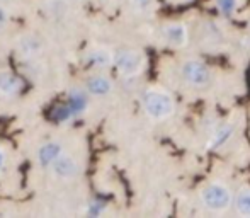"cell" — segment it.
Masks as SVG:
<instances>
[{
	"label": "cell",
	"mask_w": 250,
	"mask_h": 218,
	"mask_svg": "<svg viewBox=\"0 0 250 218\" xmlns=\"http://www.w3.org/2000/svg\"><path fill=\"white\" fill-rule=\"evenodd\" d=\"M140 108L150 121H167L175 114L177 103L167 89L150 86L140 94Z\"/></svg>",
	"instance_id": "6da1fadb"
},
{
	"label": "cell",
	"mask_w": 250,
	"mask_h": 218,
	"mask_svg": "<svg viewBox=\"0 0 250 218\" xmlns=\"http://www.w3.org/2000/svg\"><path fill=\"white\" fill-rule=\"evenodd\" d=\"M199 205L203 206L206 212L214 213V215H221L227 213L230 208H233V199L235 195L231 188L221 179H211L198 193Z\"/></svg>",
	"instance_id": "7a4b0ae2"
},
{
	"label": "cell",
	"mask_w": 250,
	"mask_h": 218,
	"mask_svg": "<svg viewBox=\"0 0 250 218\" xmlns=\"http://www.w3.org/2000/svg\"><path fill=\"white\" fill-rule=\"evenodd\" d=\"M89 99L90 94L85 90V87L72 89L68 92V97H66L65 103L58 104L55 108V111L51 114L53 121L58 123V125H66V123L83 116L87 112V109H89Z\"/></svg>",
	"instance_id": "3957f363"
},
{
	"label": "cell",
	"mask_w": 250,
	"mask_h": 218,
	"mask_svg": "<svg viewBox=\"0 0 250 218\" xmlns=\"http://www.w3.org/2000/svg\"><path fill=\"white\" fill-rule=\"evenodd\" d=\"M179 77L182 84L189 89L204 90L213 82V73L208 63L201 58H186L179 65Z\"/></svg>",
	"instance_id": "277c9868"
},
{
	"label": "cell",
	"mask_w": 250,
	"mask_h": 218,
	"mask_svg": "<svg viewBox=\"0 0 250 218\" xmlns=\"http://www.w3.org/2000/svg\"><path fill=\"white\" fill-rule=\"evenodd\" d=\"M114 68L123 79H136L146 68V56L135 48H121L114 51Z\"/></svg>",
	"instance_id": "5b68a950"
},
{
	"label": "cell",
	"mask_w": 250,
	"mask_h": 218,
	"mask_svg": "<svg viewBox=\"0 0 250 218\" xmlns=\"http://www.w3.org/2000/svg\"><path fill=\"white\" fill-rule=\"evenodd\" d=\"M160 36L167 46L174 48V50H182L191 41V31H189L188 24L182 21H168V22L162 24Z\"/></svg>",
	"instance_id": "8992f818"
},
{
	"label": "cell",
	"mask_w": 250,
	"mask_h": 218,
	"mask_svg": "<svg viewBox=\"0 0 250 218\" xmlns=\"http://www.w3.org/2000/svg\"><path fill=\"white\" fill-rule=\"evenodd\" d=\"M48 171L51 172V175L56 179V181L68 182V181H73V179L79 177L82 169H80L79 160H77L72 153L63 152Z\"/></svg>",
	"instance_id": "52a82bcc"
},
{
	"label": "cell",
	"mask_w": 250,
	"mask_h": 218,
	"mask_svg": "<svg viewBox=\"0 0 250 218\" xmlns=\"http://www.w3.org/2000/svg\"><path fill=\"white\" fill-rule=\"evenodd\" d=\"M235 133H237V126L231 121H223L216 123V125L211 128V131L208 133V150H223L225 147H228L231 143V140L235 138Z\"/></svg>",
	"instance_id": "ba28073f"
},
{
	"label": "cell",
	"mask_w": 250,
	"mask_h": 218,
	"mask_svg": "<svg viewBox=\"0 0 250 218\" xmlns=\"http://www.w3.org/2000/svg\"><path fill=\"white\" fill-rule=\"evenodd\" d=\"M83 63L92 70H107L114 66V51L107 46L94 44L83 51Z\"/></svg>",
	"instance_id": "9c48e42d"
},
{
	"label": "cell",
	"mask_w": 250,
	"mask_h": 218,
	"mask_svg": "<svg viewBox=\"0 0 250 218\" xmlns=\"http://www.w3.org/2000/svg\"><path fill=\"white\" fill-rule=\"evenodd\" d=\"M83 87L90 97H107L114 90V80L105 73V70H96L85 79Z\"/></svg>",
	"instance_id": "30bf717a"
},
{
	"label": "cell",
	"mask_w": 250,
	"mask_h": 218,
	"mask_svg": "<svg viewBox=\"0 0 250 218\" xmlns=\"http://www.w3.org/2000/svg\"><path fill=\"white\" fill-rule=\"evenodd\" d=\"M43 51V43L36 34H22L16 43V53L22 62H33Z\"/></svg>",
	"instance_id": "8fae6325"
},
{
	"label": "cell",
	"mask_w": 250,
	"mask_h": 218,
	"mask_svg": "<svg viewBox=\"0 0 250 218\" xmlns=\"http://www.w3.org/2000/svg\"><path fill=\"white\" fill-rule=\"evenodd\" d=\"M63 152H65L63 145L58 140H48V142H44L43 145H40V149H38L36 162L41 169H50Z\"/></svg>",
	"instance_id": "7c38bea8"
},
{
	"label": "cell",
	"mask_w": 250,
	"mask_h": 218,
	"mask_svg": "<svg viewBox=\"0 0 250 218\" xmlns=\"http://www.w3.org/2000/svg\"><path fill=\"white\" fill-rule=\"evenodd\" d=\"M22 90V80L9 70H0V97L14 99Z\"/></svg>",
	"instance_id": "4fadbf2b"
},
{
	"label": "cell",
	"mask_w": 250,
	"mask_h": 218,
	"mask_svg": "<svg viewBox=\"0 0 250 218\" xmlns=\"http://www.w3.org/2000/svg\"><path fill=\"white\" fill-rule=\"evenodd\" d=\"M201 40L211 46V44H221L225 41V29L218 21H206L201 27Z\"/></svg>",
	"instance_id": "5bb4252c"
},
{
	"label": "cell",
	"mask_w": 250,
	"mask_h": 218,
	"mask_svg": "<svg viewBox=\"0 0 250 218\" xmlns=\"http://www.w3.org/2000/svg\"><path fill=\"white\" fill-rule=\"evenodd\" d=\"M233 210L238 217L250 218V186H242L235 193Z\"/></svg>",
	"instance_id": "9a60e30c"
},
{
	"label": "cell",
	"mask_w": 250,
	"mask_h": 218,
	"mask_svg": "<svg viewBox=\"0 0 250 218\" xmlns=\"http://www.w3.org/2000/svg\"><path fill=\"white\" fill-rule=\"evenodd\" d=\"M128 5L135 16L150 17L157 9V0H128Z\"/></svg>",
	"instance_id": "2e32d148"
},
{
	"label": "cell",
	"mask_w": 250,
	"mask_h": 218,
	"mask_svg": "<svg viewBox=\"0 0 250 218\" xmlns=\"http://www.w3.org/2000/svg\"><path fill=\"white\" fill-rule=\"evenodd\" d=\"M240 7H242V0H214V9L225 19L237 16Z\"/></svg>",
	"instance_id": "e0dca14e"
},
{
	"label": "cell",
	"mask_w": 250,
	"mask_h": 218,
	"mask_svg": "<svg viewBox=\"0 0 250 218\" xmlns=\"http://www.w3.org/2000/svg\"><path fill=\"white\" fill-rule=\"evenodd\" d=\"M107 210V205L101 199H92L89 201V205L85 206V215L87 217H101L102 213Z\"/></svg>",
	"instance_id": "ac0fdd59"
},
{
	"label": "cell",
	"mask_w": 250,
	"mask_h": 218,
	"mask_svg": "<svg viewBox=\"0 0 250 218\" xmlns=\"http://www.w3.org/2000/svg\"><path fill=\"white\" fill-rule=\"evenodd\" d=\"M7 22H9V10L0 3V33L5 29Z\"/></svg>",
	"instance_id": "d6986e66"
},
{
	"label": "cell",
	"mask_w": 250,
	"mask_h": 218,
	"mask_svg": "<svg viewBox=\"0 0 250 218\" xmlns=\"http://www.w3.org/2000/svg\"><path fill=\"white\" fill-rule=\"evenodd\" d=\"M3 167H5V152L0 149V175H2Z\"/></svg>",
	"instance_id": "ffe728a7"
}]
</instances>
